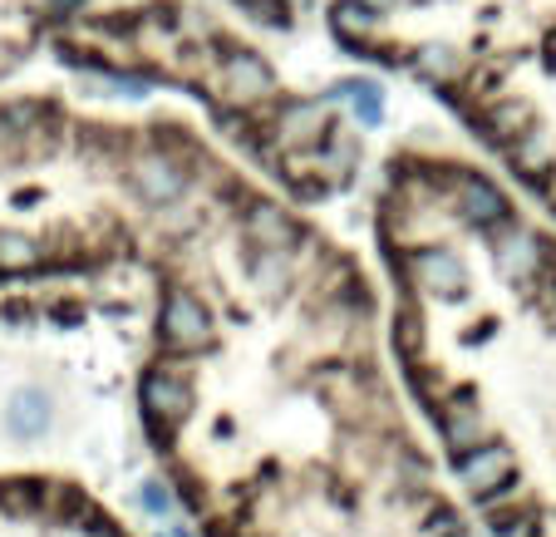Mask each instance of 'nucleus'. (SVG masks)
Here are the masks:
<instances>
[{
    "instance_id": "nucleus-1",
    "label": "nucleus",
    "mask_w": 556,
    "mask_h": 537,
    "mask_svg": "<svg viewBox=\"0 0 556 537\" xmlns=\"http://www.w3.org/2000/svg\"><path fill=\"white\" fill-rule=\"evenodd\" d=\"M429 15H439V30H419L400 45H384L365 64L400 70L404 45L443 40L458 54V74H453V85L433 89V95L463 124L493 99L517 95L536 109L532 128L556 134V0H400L394 15H384L375 30H389V25L404 21H429Z\"/></svg>"
},
{
    "instance_id": "nucleus-2",
    "label": "nucleus",
    "mask_w": 556,
    "mask_h": 537,
    "mask_svg": "<svg viewBox=\"0 0 556 537\" xmlns=\"http://www.w3.org/2000/svg\"><path fill=\"white\" fill-rule=\"evenodd\" d=\"M89 0H0V79L15 74L40 45H50Z\"/></svg>"
},
{
    "instance_id": "nucleus-3",
    "label": "nucleus",
    "mask_w": 556,
    "mask_h": 537,
    "mask_svg": "<svg viewBox=\"0 0 556 537\" xmlns=\"http://www.w3.org/2000/svg\"><path fill=\"white\" fill-rule=\"evenodd\" d=\"M138 410H143L153 439H173L198 414V390H192L188 370L168 365V360L148 365L143 379H138Z\"/></svg>"
},
{
    "instance_id": "nucleus-4",
    "label": "nucleus",
    "mask_w": 556,
    "mask_h": 537,
    "mask_svg": "<svg viewBox=\"0 0 556 537\" xmlns=\"http://www.w3.org/2000/svg\"><path fill=\"white\" fill-rule=\"evenodd\" d=\"M443 188H448V212L468 233H493L497 222L513 217V202L488 173L468 168V163L443 159Z\"/></svg>"
},
{
    "instance_id": "nucleus-5",
    "label": "nucleus",
    "mask_w": 556,
    "mask_h": 537,
    "mask_svg": "<svg viewBox=\"0 0 556 537\" xmlns=\"http://www.w3.org/2000/svg\"><path fill=\"white\" fill-rule=\"evenodd\" d=\"M394 272H400L419 296H429V301H443V305L468 301V262H463L448 242L404 247V257L394 262Z\"/></svg>"
},
{
    "instance_id": "nucleus-6",
    "label": "nucleus",
    "mask_w": 556,
    "mask_h": 537,
    "mask_svg": "<svg viewBox=\"0 0 556 537\" xmlns=\"http://www.w3.org/2000/svg\"><path fill=\"white\" fill-rule=\"evenodd\" d=\"M483 237H488V247H493V266L507 286H522L527 291L536 276H546L556 266V247L546 242L536 227H527V222H517V217L497 222L493 233H483Z\"/></svg>"
},
{
    "instance_id": "nucleus-7",
    "label": "nucleus",
    "mask_w": 556,
    "mask_h": 537,
    "mask_svg": "<svg viewBox=\"0 0 556 537\" xmlns=\"http://www.w3.org/2000/svg\"><path fill=\"white\" fill-rule=\"evenodd\" d=\"M217 340V316L202 296H192L188 286H173L157 305V346L168 355H198Z\"/></svg>"
},
{
    "instance_id": "nucleus-8",
    "label": "nucleus",
    "mask_w": 556,
    "mask_h": 537,
    "mask_svg": "<svg viewBox=\"0 0 556 537\" xmlns=\"http://www.w3.org/2000/svg\"><path fill=\"white\" fill-rule=\"evenodd\" d=\"M301 233H305V222L276 198L252 192L237 208V237H242V247H295Z\"/></svg>"
},
{
    "instance_id": "nucleus-9",
    "label": "nucleus",
    "mask_w": 556,
    "mask_h": 537,
    "mask_svg": "<svg viewBox=\"0 0 556 537\" xmlns=\"http://www.w3.org/2000/svg\"><path fill=\"white\" fill-rule=\"evenodd\" d=\"M439 434L448 444V453H463L472 444L488 439V414H483V395L478 385H453V390L439 395Z\"/></svg>"
},
{
    "instance_id": "nucleus-10",
    "label": "nucleus",
    "mask_w": 556,
    "mask_h": 537,
    "mask_svg": "<svg viewBox=\"0 0 556 537\" xmlns=\"http://www.w3.org/2000/svg\"><path fill=\"white\" fill-rule=\"evenodd\" d=\"M453 474H458V484L478 498V494H488V488L517 478V449L507 439H483V444H472V449L453 453Z\"/></svg>"
},
{
    "instance_id": "nucleus-11",
    "label": "nucleus",
    "mask_w": 556,
    "mask_h": 537,
    "mask_svg": "<svg viewBox=\"0 0 556 537\" xmlns=\"http://www.w3.org/2000/svg\"><path fill=\"white\" fill-rule=\"evenodd\" d=\"M242 272L262 301H281V296H291L295 282H301V266H295L291 247H247Z\"/></svg>"
},
{
    "instance_id": "nucleus-12",
    "label": "nucleus",
    "mask_w": 556,
    "mask_h": 537,
    "mask_svg": "<svg viewBox=\"0 0 556 537\" xmlns=\"http://www.w3.org/2000/svg\"><path fill=\"white\" fill-rule=\"evenodd\" d=\"M54 429V395L40 385H21L5 395V434L21 444H35Z\"/></svg>"
},
{
    "instance_id": "nucleus-13",
    "label": "nucleus",
    "mask_w": 556,
    "mask_h": 537,
    "mask_svg": "<svg viewBox=\"0 0 556 537\" xmlns=\"http://www.w3.org/2000/svg\"><path fill=\"white\" fill-rule=\"evenodd\" d=\"M50 247L45 237L25 233V227H0V276H25V272H40Z\"/></svg>"
},
{
    "instance_id": "nucleus-14",
    "label": "nucleus",
    "mask_w": 556,
    "mask_h": 537,
    "mask_svg": "<svg viewBox=\"0 0 556 537\" xmlns=\"http://www.w3.org/2000/svg\"><path fill=\"white\" fill-rule=\"evenodd\" d=\"M394 350H400L404 365L429 355V321H424V311L414 301H404L400 311H394Z\"/></svg>"
},
{
    "instance_id": "nucleus-15",
    "label": "nucleus",
    "mask_w": 556,
    "mask_h": 537,
    "mask_svg": "<svg viewBox=\"0 0 556 537\" xmlns=\"http://www.w3.org/2000/svg\"><path fill=\"white\" fill-rule=\"evenodd\" d=\"M134 503H138V513L157 517V523H168V517L178 513V494H173V478H143V484L134 488Z\"/></svg>"
},
{
    "instance_id": "nucleus-16",
    "label": "nucleus",
    "mask_w": 556,
    "mask_h": 537,
    "mask_svg": "<svg viewBox=\"0 0 556 537\" xmlns=\"http://www.w3.org/2000/svg\"><path fill=\"white\" fill-rule=\"evenodd\" d=\"M458 533H468V523H463L458 508L433 503L429 513L419 517V533H414V537H458Z\"/></svg>"
},
{
    "instance_id": "nucleus-17",
    "label": "nucleus",
    "mask_w": 556,
    "mask_h": 537,
    "mask_svg": "<svg viewBox=\"0 0 556 537\" xmlns=\"http://www.w3.org/2000/svg\"><path fill=\"white\" fill-rule=\"evenodd\" d=\"M350 114H355V124H359V128H379V124H384V89L350 99Z\"/></svg>"
},
{
    "instance_id": "nucleus-18",
    "label": "nucleus",
    "mask_w": 556,
    "mask_h": 537,
    "mask_svg": "<svg viewBox=\"0 0 556 537\" xmlns=\"http://www.w3.org/2000/svg\"><path fill=\"white\" fill-rule=\"evenodd\" d=\"M35 316H40V305H30V301H11V305H0V326H11V330L30 326Z\"/></svg>"
},
{
    "instance_id": "nucleus-19",
    "label": "nucleus",
    "mask_w": 556,
    "mask_h": 537,
    "mask_svg": "<svg viewBox=\"0 0 556 537\" xmlns=\"http://www.w3.org/2000/svg\"><path fill=\"white\" fill-rule=\"evenodd\" d=\"M45 316H50L54 326H79V321H85V301H50Z\"/></svg>"
},
{
    "instance_id": "nucleus-20",
    "label": "nucleus",
    "mask_w": 556,
    "mask_h": 537,
    "mask_svg": "<svg viewBox=\"0 0 556 537\" xmlns=\"http://www.w3.org/2000/svg\"><path fill=\"white\" fill-rule=\"evenodd\" d=\"M458 537H472V533H458Z\"/></svg>"
}]
</instances>
